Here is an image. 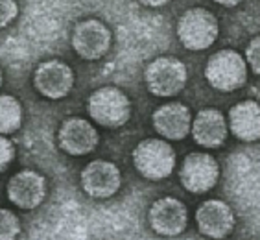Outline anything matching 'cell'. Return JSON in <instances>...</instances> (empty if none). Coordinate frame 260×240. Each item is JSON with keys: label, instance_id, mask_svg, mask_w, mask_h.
Segmentation results:
<instances>
[{"label": "cell", "instance_id": "cell-15", "mask_svg": "<svg viewBox=\"0 0 260 240\" xmlns=\"http://www.w3.org/2000/svg\"><path fill=\"white\" fill-rule=\"evenodd\" d=\"M151 122L157 133L165 137V140H183L190 133L192 113L185 104L170 102L155 109Z\"/></svg>", "mask_w": 260, "mask_h": 240}, {"label": "cell", "instance_id": "cell-19", "mask_svg": "<svg viewBox=\"0 0 260 240\" xmlns=\"http://www.w3.org/2000/svg\"><path fill=\"white\" fill-rule=\"evenodd\" d=\"M245 63L253 70V74L260 76V35L251 39L245 48Z\"/></svg>", "mask_w": 260, "mask_h": 240}, {"label": "cell", "instance_id": "cell-16", "mask_svg": "<svg viewBox=\"0 0 260 240\" xmlns=\"http://www.w3.org/2000/svg\"><path fill=\"white\" fill-rule=\"evenodd\" d=\"M227 126L238 140H260V104L255 100H242L235 104L229 111Z\"/></svg>", "mask_w": 260, "mask_h": 240}, {"label": "cell", "instance_id": "cell-5", "mask_svg": "<svg viewBox=\"0 0 260 240\" xmlns=\"http://www.w3.org/2000/svg\"><path fill=\"white\" fill-rule=\"evenodd\" d=\"M220 24L205 8H190L177 20V37L188 50H205L218 39Z\"/></svg>", "mask_w": 260, "mask_h": 240}, {"label": "cell", "instance_id": "cell-1", "mask_svg": "<svg viewBox=\"0 0 260 240\" xmlns=\"http://www.w3.org/2000/svg\"><path fill=\"white\" fill-rule=\"evenodd\" d=\"M175 152L165 139H144L133 150V165L150 181L166 179L175 168Z\"/></svg>", "mask_w": 260, "mask_h": 240}, {"label": "cell", "instance_id": "cell-24", "mask_svg": "<svg viewBox=\"0 0 260 240\" xmlns=\"http://www.w3.org/2000/svg\"><path fill=\"white\" fill-rule=\"evenodd\" d=\"M0 87H2V70H0Z\"/></svg>", "mask_w": 260, "mask_h": 240}, {"label": "cell", "instance_id": "cell-20", "mask_svg": "<svg viewBox=\"0 0 260 240\" xmlns=\"http://www.w3.org/2000/svg\"><path fill=\"white\" fill-rule=\"evenodd\" d=\"M19 15L17 0H0V30L10 26Z\"/></svg>", "mask_w": 260, "mask_h": 240}, {"label": "cell", "instance_id": "cell-2", "mask_svg": "<svg viewBox=\"0 0 260 240\" xmlns=\"http://www.w3.org/2000/svg\"><path fill=\"white\" fill-rule=\"evenodd\" d=\"M90 120L104 128H122L131 116V102L124 91L116 87H100L87 98Z\"/></svg>", "mask_w": 260, "mask_h": 240}, {"label": "cell", "instance_id": "cell-18", "mask_svg": "<svg viewBox=\"0 0 260 240\" xmlns=\"http://www.w3.org/2000/svg\"><path fill=\"white\" fill-rule=\"evenodd\" d=\"M20 235V222L10 209H0V240H17Z\"/></svg>", "mask_w": 260, "mask_h": 240}, {"label": "cell", "instance_id": "cell-7", "mask_svg": "<svg viewBox=\"0 0 260 240\" xmlns=\"http://www.w3.org/2000/svg\"><path fill=\"white\" fill-rule=\"evenodd\" d=\"M111 43H113L111 30L98 19L81 20L72 32V48L81 59H100L109 52Z\"/></svg>", "mask_w": 260, "mask_h": 240}, {"label": "cell", "instance_id": "cell-12", "mask_svg": "<svg viewBox=\"0 0 260 240\" xmlns=\"http://www.w3.org/2000/svg\"><path fill=\"white\" fill-rule=\"evenodd\" d=\"M46 179L45 175L35 170H20L11 175L8 181V200L22 211H31L45 201L46 198Z\"/></svg>", "mask_w": 260, "mask_h": 240}, {"label": "cell", "instance_id": "cell-6", "mask_svg": "<svg viewBox=\"0 0 260 240\" xmlns=\"http://www.w3.org/2000/svg\"><path fill=\"white\" fill-rule=\"evenodd\" d=\"M220 179V165L207 152H194L181 163L179 181L192 194H205L212 190Z\"/></svg>", "mask_w": 260, "mask_h": 240}, {"label": "cell", "instance_id": "cell-11", "mask_svg": "<svg viewBox=\"0 0 260 240\" xmlns=\"http://www.w3.org/2000/svg\"><path fill=\"white\" fill-rule=\"evenodd\" d=\"M100 142V135L89 120L81 116H70L59 126L57 131V144L65 154L72 157L89 155L96 150Z\"/></svg>", "mask_w": 260, "mask_h": 240}, {"label": "cell", "instance_id": "cell-17", "mask_svg": "<svg viewBox=\"0 0 260 240\" xmlns=\"http://www.w3.org/2000/svg\"><path fill=\"white\" fill-rule=\"evenodd\" d=\"M22 124V105L11 95H0V135H11Z\"/></svg>", "mask_w": 260, "mask_h": 240}, {"label": "cell", "instance_id": "cell-3", "mask_svg": "<svg viewBox=\"0 0 260 240\" xmlns=\"http://www.w3.org/2000/svg\"><path fill=\"white\" fill-rule=\"evenodd\" d=\"M188 72L185 63L172 55H160L150 61L144 70L146 87L153 96L159 98H172L185 89Z\"/></svg>", "mask_w": 260, "mask_h": 240}, {"label": "cell", "instance_id": "cell-4", "mask_svg": "<svg viewBox=\"0 0 260 240\" xmlns=\"http://www.w3.org/2000/svg\"><path fill=\"white\" fill-rule=\"evenodd\" d=\"M205 80L221 93L238 91L247 80V63L236 50H218L207 61Z\"/></svg>", "mask_w": 260, "mask_h": 240}, {"label": "cell", "instance_id": "cell-9", "mask_svg": "<svg viewBox=\"0 0 260 240\" xmlns=\"http://www.w3.org/2000/svg\"><path fill=\"white\" fill-rule=\"evenodd\" d=\"M80 181L81 189L85 190L87 196L96 198V200H107L120 190L122 174L115 163L94 159L81 170Z\"/></svg>", "mask_w": 260, "mask_h": 240}, {"label": "cell", "instance_id": "cell-14", "mask_svg": "<svg viewBox=\"0 0 260 240\" xmlns=\"http://www.w3.org/2000/svg\"><path fill=\"white\" fill-rule=\"evenodd\" d=\"M190 135L196 140V144H200L201 148L207 150L220 148L229 135V126L223 113L212 107L201 109L192 120Z\"/></svg>", "mask_w": 260, "mask_h": 240}, {"label": "cell", "instance_id": "cell-22", "mask_svg": "<svg viewBox=\"0 0 260 240\" xmlns=\"http://www.w3.org/2000/svg\"><path fill=\"white\" fill-rule=\"evenodd\" d=\"M142 6H148V8H160V6L168 4L170 0H139Z\"/></svg>", "mask_w": 260, "mask_h": 240}, {"label": "cell", "instance_id": "cell-13", "mask_svg": "<svg viewBox=\"0 0 260 240\" xmlns=\"http://www.w3.org/2000/svg\"><path fill=\"white\" fill-rule=\"evenodd\" d=\"M196 224L203 236L223 240L233 233L236 218L229 203L223 200H207L196 211Z\"/></svg>", "mask_w": 260, "mask_h": 240}, {"label": "cell", "instance_id": "cell-21", "mask_svg": "<svg viewBox=\"0 0 260 240\" xmlns=\"http://www.w3.org/2000/svg\"><path fill=\"white\" fill-rule=\"evenodd\" d=\"M15 159V144L6 135H0V172H4Z\"/></svg>", "mask_w": 260, "mask_h": 240}, {"label": "cell", "instance_id": "cell-10", "mask_svg": "<svg viewBox=\"0 0 260 240\" xmlns=\"http://www.w3.org/2000/svg\"><path fill=\"white\" fill-rule=\"evenodd\" d=\"M34 85L41 96L50 100H61L69 96L74 87V72L59 59L43 61L34 72Z\"/></svg>", "mask_w": 260, "mask_h": 240}, {"label": "cell", "instance_id": "cell-8", "mask_svg": "<svg viewBox=\"0 0 260 240\" xmlns=\"http://www.w3.org/2000/svg\"><path fill=\"white\" fill-rule=\"evenodd\" d=\"M148 224L160 236H179L188 225V209L177 198H159L150 205Z\"/></svg>", "mask_w": 260, "mask_h": 240}, {"label": "cell", "instance_id": "cell-23", "mask_svg": "<svg viewBox=\"0 0 260 240\" xmlns=\"http://www.w3.org/2000/svg\"><path fill=\"white\" fill-rule=\"evenodd\" d=\"M216 4L223 6V8H235V6H238L242 2V0H214Z\"/></svg>", "mask_w": 260, "mask_h": 240}]
</instances>
